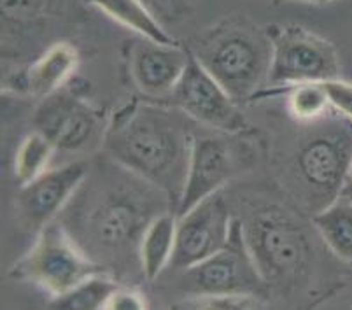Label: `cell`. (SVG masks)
<instances>
[{"instance_id": "obj_1", "label": "cell", "mask_w": 352, "mask_h": 310, "mask_svg": "<svg viewBox=\"0 0 352 310\" xmlns=\"http://www.w3.org/2000/svg\"><path fill=\"white\" fill-rule=\"evenodd\" d=\"M107 181L95 182L86 188L85 197L70 200L72 228H67L88 256L98 265L128 267L139 260V247L147 225L158 214L166 212L160 207L174 203L162 190L144 181L133 172L113 162L107 170Z\"/></svg>"}, {"instance_id": "obj_2", "label": "cell", "mask_w": 352, "mask_h": 310, "mask_svg": "<svg viewBox=\"0 0 352 310\" xmlns=\"http://www.w3.org/2000/svg\"><path fill=\"white\" fill-rule=\"evenodd\" d=\"M190 118L172 105L132 100L114 113L105 129V156L162 190L177 210L186 184L191 144Z\"/></svg>"}, {"instance_id": "obj_3", "label": "cell", "mask_w": 352, "mask_h": 310, "mask_svg": "<svg viewBox=\"0 0 352 310\" xmlns=\"http://www.w3.org/2000/svg\"><path fill=\"white\" fill-rule=\"evenodd\" d=\"M298 139L287 158V188L303 212L314 214L337 202L352 170V120L326 114Z\"/></svg>"}, {"instance_id": "obj_4", "label": "cell", "mask_w": 352, "mask_h": 310, "mask_svg": "<svg viewBox=\"0 0 352 310\" xmlns=\"http://www.w3.org/2000/svg\"><path fill=\"white\" fill-rule=\"evenodd\" d=\"M242 228L268 293H296L309 283L316 242L296 210L279 203L256 206L242 221Z\"/></svg>"}, {"instance_id": "obj_5", "label": "cell", "mask_w": 352, "mask_h": 310, "mask_svg": "<svg viewBox=\"0 0 352 310\" xmlns=\"http://www.w3.org/2000/svg\"><path fill=\"white\" fill-rule=\"evenodd\" d=\"M186 47L240 105L251 104L268 85L272 47L267 30L244 18L214 25Z\"/></svg>"}, {"instance_id": "obj_6", "label": "cell", "mask_w": 352, "mask_h": 310, "mask_svg": "<svg viewBox=\"0 0 352 310\" xmlns=\"http://www.w3.org/2000/svg\"><path fill=\"white\" fill-rule=\"evenodd\" d=\"M100 272L107 270L86 254L67 226L51 221L37 233L30 251L11 268L9 276L43 287L54 298Z\"/></svg>"}, {"instance_id": "obj_7", "label": "cell", "mask_w": 352, "mask_h": 310, "mask_svg": "<svg viewBox=\"0 0 352 310\" xmlns=\"http://www.w3.org/2000/svg\"><path fill=\"white\" fill-rule=\"evenodd\" d=\"M272 56L268 70L270 88L302 82H326L340 78L337 49L321 35L302 25H268Z\"/></svg>"}, {"instance_id": "obj_8", "label": "cell", "mask_w": 352, "mask_h": 310, "mask_svg": "<svg viewBox=\"0 0 352 310\" xmlns=\"http://www.w3.org/2000/svg\"><path fill=\"white\" fill-rule=\"evenodd\" d=\"M179 287L186 298L217 295H251L263 298L268 293L263 277L248 247L240 219H233L225 247L200 263L179 272Z\"/></svg>"}, {"instance_id": "obj_9", "label": "cell", "mask_w": 352, "mask_h": 310, "mask_svg": "<svg viewBox=\"0 0 352 310\" xmlns=\"http://www.w3.org/2000/svg\"><path fill=\"white\" fill-rule=\"evenodd\" d=\"M165 102L206 129L230 135L249 130V121L239 102L233 100L190 49L186 69Z\"/></svg>"}, {"instance_id": "obj_10", "label": "cell", "mask_w": 352, "mask_h": 310, "mask_svg": "<svg viewBox=\"0 0 352 310\" xmlns=\"http://www.w3.org/2000/svg\"><path fill=\"white\" fill-rule=\"evenodd\" d=\"M34 126L53 142L56 151L79 155L104 142V120L98 109L82 97L56 91L43 98L34 114Z\"/></svg>"}, {"instance_id": "obj_11", "label": "cell", "mask_w": 352, "mask_h": 310, "mask_svg": "<svg viewBox=\"0 0 352 310\" xmlns=\"http://www.w3.org/2000/svg\"><path fill=\"white\" fill-rule=\"evenodd\" d=\"M233 219L228 202L219 191L177 216L175 249L168 267L181 272L225 247Z\"/></svg>"}, {"instance_id": "obj_12", "label": "cell", "mask_w": 352, "mask_h": 310, "mask_svg": "<svg viewBox=\"0 0 352 310\" xmlns=\"http://www.w3.org/2000/svg\"><path fill=\"white\" fill-rule=\"evenodd\" d=\"M76 0H2V58L27 56L70 23Z\"/></svg>"}, {"instance_id": "obj_13", "label": "cell", "mask_w": 352, "mask_h": 310, "mask_svg": "<svg viewBox=\"0 0 352 310\" xmlns=\"http://www.w3.org/2000/svg\"><path fill=\"white\" fill-rule=\"evenodd\" d=\"M88 174V163L74 162L53 170H46L37 179L21 186L16 198L20 221L28 230L39 233L65 209Z\"/></svg>"}, {"instance_id": "obj_14", "label": "cell", "mask_w": 352, "mask_h": 310, "mask_svg": "<svg viewBox=\"0 0 352 310\" xmlns=\"http://www.w3.org/2000/svg\"><path fill=\"white\" fill-rule=\"evenodd\" d=\"M239 163L228 140L219 135H193L186 184L179 200L177 216L217 193L236 174Z\"/></svg>"}, {"instance_id": "obj_15", "label": "cell", "mask_w": 352, "mask_h": 310, "mask_svg": "<svg viewBox=\"0 0 352 310\" xmlns=\"http://www.w3.org/2000/svg\"><path fill=\"white\" fill-rule=\"evenodd\" d=\"M188 65V47L140 41L130 47V74L133 82L149 98L165 100Z\"/></svg>"}, {"instance_id": "obj_16", "label": "cell", "mask_w": 352, "mask_h": 310, "mask_svg": "<svg viewBox=\"0 0 352 310\" xmlns=\"http://www.w3.org/2000/svg\"><path fill=\"white\" fill-rule=\"evenodd\" d=\"M79 67V51L69 41L50 44L18 78L25 93L46 98L63 88Z\"/></svg>"}, {"instance_id": "obj_17", "label": "cell", "mask_w": 352, "mask_h": 310, "mask_svg": "<svg viewBox=\"0 0 352 310\" xmlns=\"http://www.w3.org/2000/svg\"><path fill=\"white\" fill-rule=\"evenodd\" d=\"M177 236V212L158 214L142 235L139 247L140 270L147 280H155L170 265Z\"/></svg>"}, {"instance_id": "obj_18", "label": "cell", "mask_w": 352, "mask_h": 310, "mask_svg": "<svg viewBox=\"0 0 352 310\" xmlns=\"http://www.w3.org/2000/svg\"><path fill=\"white\" fill-rule=\"evenodd\" d=\"M310 223L326 247L338 260L352 265V200L340 197L321 212L310 216Z\"/></svg>"}, {"instance_id": "obj_19", "label": "cell", "mask_w": 352, "mask_h": 310, "mask_svg": "<svg viewBox=\"0 0 352 310\" xmlns=\"http://www.w3.org/2000/svg\"><path fill=\"white\" fill-rule=\"evenodd\" d=\"M86 2L123 27L139 34L142 39L155 41L160 44H177L174 37L160 25L153 12L144 5L142 0H86Z\"/></svg>"}, {"instance_id": "obj_20", "label": "cell", "mask_w": 352, "mask_h": 310, "mask_svg": "<svg viewBox=\"0 0 352 310\" xmlns=\"http://www.w3.org/2000/svg\"><path fill=\"white\" fill-rule=\"evenodd\" d=\"M120 283L114 279V276H111L109 272H100L67 291L65 295L54 296L50 303V309L102 310Z\"/></svg>"}, {"instance_id": "obj_21", "label": "cell", "mask_w": 352, "mask_h": 310, "mask_svg": "<svg viewBox=\"0 0 352 310\" xmlns=\"http://www.w3.org/2000/svg\"><path fill=\"white\" fill-rule=\"evenodd\" d=\"M56 148L46 135L34 130L21 139L14 156V177L25 186L47 170Z\"/></svg>"}, {"instance_id": "obj_22", "label": "cell", "mask_w": 352, "mask_h": 310, "mask_svg": "<svg viewBox=\"0 0 352 310\" xmlns=\"http://www.w3.org/2000/svg\"><path fill=\"white\" fill-rule=\"evenodd\" d=\"M265 302L259 296L251 295H217V296H195L182 300L175 309H201V310H248L263 309Z\"/></svg>"}, {"instance_id": "obj_23", "label": "cell", "mask_w": 352, "mask_h": 310, "mask_svg": "<svg viewBox=\"0 0 352 310\" xmlns=\"http://www.w3.org/2000/svg\"><path fill=\"white\" fill-rule=\"evenodd\" d=\"M147 307H149V303L139 289L120 284L113 291V295L107 298L104 310H142Z\"/></svg>"}, {"instance_id": "obj_24", "label": "cell", "mask_w": 352, "mask_h": 310, "mask_svg": "<svg viewBox=\"0 0 352 310\" xmlns=\"http://www.w3.org/2000/svg\"><path fill=\"white\" fill-rule=\"evenodd\" d=\"M321 85L324 86L326 93H328L329 102L335 107V111L352 120V85L340 81V79L326 81L321 82Z\"/></svg>"}, {"instance_id": "obj_25", "label": "cell", "mask_w": 352, "mask_h": 310, "mask_svg": "<svg viewBox=\"0 0 352 310\" xmlns=\"http://www.w3.org/2000/svg\"><path fill=\"white\" fill-rule=\"evenodd\" d=\"M342 197L352 200V170H351V175H349V179H347V184H345L344 191H342Z\"/></svg>"}, {"instance_id": "obj_26", "label": "cell", "mask_w": 352, "mask_h": 310, "mask_svg": "<svg viewBox=\"0 0 352 310\" xmlns=\"http://www.w3.org/2000/svg\"><path fill=\"white\" fill-rule=\"evenodd\" d=\"M298 2H307V4H329L335 0H298Z\"/></svg>"}]
</instances>
